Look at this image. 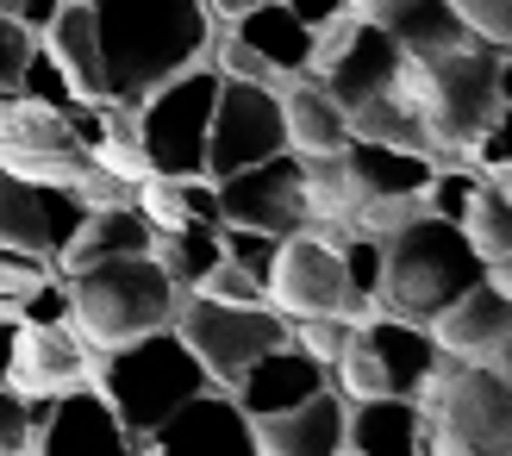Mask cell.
<instances>
[{"mask_svg": "<svg viewBox=\"0 0 512 456\" xmlns=\"http://www.w3.org/2000/svg\"><path fill=\"white\" fill-rule=\"evenodd\" d=\"M107 63V100H138L188 63H207L213 7L207 0H88Z\"/></svg>", "mask_w": 512, "mask_h": 456, "instance_id": "6da1fadb", "label": "cell"}, {"mask_svg": "<svg viewBox=\"0 0 512 456\" xmlns=\"http://www.w3.org/2000/svg\"><path fill=\"white\" fill-rule=\"evenodd\" d=\"M500 57L506 50L488 38H469L438 57H406L394 69V94L425 119L431 144H438V163H469L481 132L494 125L500 107Z\"/></svg>", "mask_w": 512, "mask_h": 456, "instance_id": "7a4b0ae2", "label": "cell"}, {"mask_svg": "<svg viewBox=\"0 0 512 456\" xmlns=\"http://www.w3.org/2000/svg\"><path fill=\"white\" fill-rule=\"evenodd\" d=\"M481 275H488V257L469 244L463 225H450L438 213H413L400 232L381 238V294H375V313L431 325L469 282H481Z\"/></svg>", "mask_w": 512, "mask_h": 456, "instance_id": "3957f363", "label": "cell"}, {"mask_svg": "<svg viewBox=\"0 0 512 456\" xmlns=\"http://www.w3.org/2000/svg\"><path fill=\"white\" fill-rule=\"evenodd\" d=\"M69 288V325L82 332V344L113 350L138 332H157V325H175V307H182V288L163 275V263L150 250H132V257H100L63 275Z\"/></svg>", "mask_w": 512, "mask_h": 456, "instance_id": "277c9868", "label": "cell"}, {"mask_svg": "<svg viewBox=\"0 0 512 456\" xmlns=\"http://www.w3.org/2000/svg\"><path fill=\"white\" fill-rule=\"evenodd\" d=\"M207 382H213V375L200 369V357L188 350V338L175 332V325H157V332L125 338L113 350H100V363H94V388L113 400V413L125 425V438H132V450H144V438Z\"/></svg>", "mask_w": 512, "mask_h": 456, "instance_id": "5b68a950", "label": "cell"}, {"mask_svg": "<svg viewBox=\"0 0 512 456\" xmlns=\"http://www.w3.org/2000/svg\"><path fill=\"white\" fill-rule=\"evenodd\" d=\"M425 413V450H463V456H512V382L506 369L469 363L438 350L425 388L413 394Z\"/></svg>", "mask_w": 512, "mask_h": 456, "instance_id": "8992f818", "label": "cell"}, {"mask_svg": "<svg viewBox=\"0 0 512 456\" xmlns=\"http://www.w3.org/2000/svg\"><path fill=\"white\" fill-rule=\"evenodd\" d=\"M213 100H219V69L188 63L182 75H169L163 88H150L138 100V144L144 163L157 175H207V132H213Z\"/></svg>", "mask_w": 512, "mask_h": 456, "instance_id": "52a82bcc", "label": "cell"}, {"mask_svg": "<svg viewBox=\"0 0 512 456\" xmlns=\"http://www.w3.org/2000/svg\"><path fill=\"white\" fill-rule=\"evenodd\" d=\"M175 332L188 338V350L200 357V369H207L219 388H232L263 350L294 338V319H281L269 300L238 307V300H213V294H182V307H175Z\"/></svg>", "mask_w": 512, "mask_h": 456, "instance_id": "ba28073f", "label": "cell"}, {"mask_svg": "<svg viewBox=\"0 0 512 456\" xmlns=\"http://www.w3.org/2000/svg\"><path fill=\"white\" fill-rule=\"evenodd\" d=\"M0 169L75 194L88 182V169H94V150L69 132L57 107L25 100L19 88H7V94H0Z\"/></svg>", "mask_w": 512, "mask_h": 456, "instance_id": "9c48e42d", "label": "cell"}, {"mask_svg": "<svg viewBox=\"0 0 512 456\" xmlns=\"http://www.w3.org/2000/svg\"><path fill=\"white\" fill-rule=\"evenodd\" d=\"M288 150V125H281V94L269 82H244V75H219L213 100V132H207V175L250 169Z\"/></svg>", "mask_w": 512, "mask_h": 456, "instance_id": "30bf717a", "label": "cell"}, {"mask_svg": "<svg viewBox=\"0 0 512 456\" xmlns=\"http://www.w3.org/2000/svg\"><path fill=\"white\" fill-rule=\"evenodd\" d=\"M269 307L281 319H325V313L363 319V307H356V294H350V275H344L338 244H325L319 232L281 238L275 269H269Z\"/></svg>", "mask_w": 512, "mask_h": 456, "instance_id": "8fae6325", "label": "cell"}, {"mask_svg": "<svg viewBox=\"0 0 512 456\" xmlns=\"http://www.w3.org/2000/svg\"><path fill=\"white\" fill-rule=\"evenodd\" d=\"M219 219L256 225L269 238L306 232V182H300V150H275V157L219 175Z\"/></svg>", "mask_w": 512, "mask_h": 456, "instance_id": "7c38bea8", "label": "cell"}, {"mask_svg": "<svg viewBox=\"0 0 512 456\" xmlns=\"http://www.w3.org/2000/svg\"><path fill=\"white\" fill-rule=\"evenodd\" d=\"M82 219L88 207L69 188H44V182H25V175L0 169V244L25 250V257H44L57 269L63 244L82 232Z\"/></svg>", "mask_w": 512, "mask_h": 456, "instance_id": "4fadbf2b", "label": "cell"}, {"mask_svg": "<svg viewBox=\"0 0 512 456\" xmlns=\"http://www.w3.org/2000/svg\"><path fill=\"white\" fill-rule=\"evenodd\" d=\"M144 450H163V456H238V450H256V419L238 407L232 388L207 382L144 438Z\"/></svg>", "mask_w": 512, "mask_h": 456, "instance_id": "5bb4252c", "label": "cell"}, {"mask_svg": "<svg viewBox=\"0 0 512 456\" xmlns=\"http://www.w3.org/2000/svg\"><path fill=\"white\" fill-rule=\"evenodd\" d=\"M94 363H100V357L82 344V332H75L69 319H63V325H32V319H19L7 382H13L25 400H44V394H69V388L94 382Z\"/></svg>", "mask_w": 512, "mask_h": 456, "instance_id": "9a60e30c", "label": "cell"}, {"mask_svg": "<svg viewBox=\"0 0 512 456\" xmlns=\"http://www.w3.org/2000/svg\"><path fill=\"white\" fill-rule=\"evenodd\" d=\"M32 450L44 456H82V450H132L125 425L113 413V400L100 394L94 382L69 388V394H50V407L32 432Z\"/></svg>", "mask_w": 512, "mask_h": 456, "instance_id": "2e32d148", "label": "cell"}, {"mask_svg": "<svg viewBox=\"0 0 512 456\" xmlns=\"http://www.w3.org/2000/svg\"><path fill=\"white\" fill-rule=\"evenodd\" d=\"M331 382L325 375V363L313 357V350H300L294 338L288 344H275V350H263L238 382H232V394H238V407L250 413V419H269V413H288V407H300L306 394H319Z\"/></svg>", "mask_w": 512, "mask_h": 456, "instance_id": "e0dca14e", "label": "cell"}, {"mask_svg": "<svg viewBox=\"0 0 512 456\" xmlns=\"http://www.w3.org/2000/svg\"><path fill=\"white\" fill-rule=\"evenodd\" d=\"M394 69H400V44L388 38V25H381V19H356L350 38L331 50L313 75L338 94V107H356V100L394 88Z\"/></svg>", "mask_w": 512, "mask_h": 456, "instance_id": "ac0fdd59", "label": "cell"}, {"mask_svg": "<svg viewBox=\"0 0 512 456\" xmlns=\"http://www.w3.org/2000/svg\"><path fill=\"white\" fill-rule=\"evenodd\" d=\"M344 419H350V394L325 382L319 394H306L300 407L256 419V450H275V456H338L344 450Z\"/></svg>", "mask_w": 512, "mask_h": 456, "instance_id": "d6986e66", "label": "cell"}, {"mask_svg": "<svg viewBox=\"0 0 512 456\" xmlns=\"http://www.w3.org/2000/svg\"><path fill=\"white\" fill-rule=\"evenodd\" d=\"M431 338H438V350H450V357L488 363L494 350L512 338V300L481 275V282H469L438 319H431Z\"/></svg>", "mask_w": 512, "mask_h": 456, "instance_id": "ffe728a7", "label": "cell"}, {"mask_svg": "<svg viewBox=\"0 0 512 456\" xmlns=\"http://www.w3.org/2000/svg\"><path fill=\"white\" fill-rule=\"evenodd\" d=\"M344 450L350 456H425V413H419V400L413 394L350 400Z\"/></svg>", "mask_w": 512, "mask_h": 456, "instance_id": "44dd1931", "label": "cell"}, {"mask_svg": "<svg viewBox=\"0 0 512 456\" xmlns=\"http://www.w3.org/2000/svg\"><path fill=\"white\" fill-rule=\"evenodd\" d=\"M344 169H350L356 194L425 200V182L438 175V157H425V150H400V144H375V138H350L344 144Z\"/></svg>", "mask_w": 512, "mask_h": 456, "instance_id": "7402d4cb", "label": "cell"}, {"mask_svg": "<svg viewBox=\"0 0 512 456\" xmlns=\"http://www.w3.org/2000/svg\"><path fill=\"white\" fill-rule=\"evenodd\" d=\"M281 94V125H288V150H344L350 144V119L338 107V94H331L313 69L288 75V82L275 88Z\"/></svg>", "mask_w": 512, "mask_h": 456, "instance_id": "603a6c76", "label": "cell"}, {"mask_svg": "<svg viewBox=\"0 0 512 456\" xmlns=\"http://www.w3.org/2000/svg\"><path fill=\"white\" fill-rule=\"evenodd\" d=\"M38 44L57 57V69L69 75V88L82 100H107V63H100V38H94V7L88 0H63L57 19L38 32Z\"/></svg>", "mask_w": 512, "mask_h": 456, "instance_id": "cb8c5ba5", "label": "cell"}, {"mask_svg": "<svg viewBox=\"0 0 512 456\" xmlns=\"http://www.w3.org/2000/svg\"><path fill=\"white\" fill-rule=\"evenodd\" d=\"M363 332L375 344L381 369H388V394H419L431 363H438V338H431V325L419 319H394V313H369Z\"/></svg>", "mask_w": 512, "mask_h": 456, "instance_id": "d4e9b609", "label": "cell"}, {"mask_svg": "<svg viewBox=\"0 0 512 456\" xmlns=\"http://www.w3.org/2000/svg\"><path fill=\"white\" fill-rule=\"evenodd\" d=\"M150 219L132 207V200H113V207H88L82 219V232H75L63 244V257H57V275L69 269H82V263H100V257H132V250H150Z\"/></svg>", "mask_w": 512, "mask_h": 456, "instance_id": "484cf974", "label": "cell"}, {"mask_svg": "<svg viewBox=\"0 0 512 456\" xmlns=\"http://www.w3.org/2000/svg\"><path fill=\"white\" fill-rule=\"evenodd\" d=\"M232 38L250 44L256 57H263L269 69L281 75H300V69H313V25H300L288 13V0H263V7H250L232 19Z\"/></svg>", "mask_w": 512, "mask_h": 456, "instance_id": "4316f807", "label": "cell"}, {"mask_svg": "<svg viewBox=\"0 0 512 456\" xmlns=\"http://www.w3.org/2000/svg\"><path fill=\"white\" fill-rule=\"evenodd\" d=\"M381 25H388V38L406 50V57H438V50H456L469 44V19L450 7V0H394L388 13H381Z\"/></svg>", "mask_w": 512, "mask_h": 456, "instance_id": "83f0119b", "label": "cell"}, {"mask_svg": "<svg viewBox=\"0 0 512 456\" xmlns=\"http://www.w3.org/2000/svg\"><path fill=\"white\" fill-rule=\"evenodd\" d=\"M150 257L163 263V275L182 294H194L200 282H207V269L225 257L219 250V225H207V219H188V225H169V232H157L150 238Z\"/></svg>", "mask_w": 512, "mask_h": 456, "instance_id": "f1b7e54d", "label": "cell"}, {"mask_svg": "<svg viewBox=\"0 0 512 456\" xmlns=\"http://www.w3.org/2000/svg\"><path fill=\"white\" fill-rule=\"evenodd\" d=\"M344 119H350V138H375V144H400V150H425V157H438L425 119L406 107L394 88H381L369 100H356V107H344Z\"/></svg>", "mask_w": 512, "mask_h": 456, "instance_id": "f546056e", "label": "cell"}, {"mask_svg": "<svg viewBox=\"0 0 512 456\" xmlns=\"http://www.w3.org/2000/svg\"><path fill=\"white\" fill-rule=\"evenodd\" d=\"M463 232H469V244L481 250V257H500V250H512V200L481 175V194H475V207H469V219H463Z\"/></svg>", "mask_w": 512, "mask_h": 456, "instance_id": "4dcf8cb0", "label": "cell"}, {"mask_svg": "<svg viewBox=\"0 0 512 456\" xmlns=\"http://www.w3.org/2000/svg\"><path fill=\"white\" fill-rule=\"evenodd\" d=\"M481 175H494V169H512V50L500 57V107H494V125L481 132L475 144V157H469Z\"/></svg>", "mask_w": 512, "mask_h": 456, "instance_id": "1f68e13d", "label": "cell"}, {"mask_svg": "<svg viewBox=\"0 0 512 456\" xmlns=\"http://www.w3.org/2000/svg\"><path fill=\"white\" fill-rule=\"evenodd\" d=\"M19 94L25 100H44V107H69V100H82V94H75L69 88V75L57 69V57H50V50L44 44H32V57H25V69H19Z\"/></svg>", "mask_w": 512, "mask_h": 456, "instance_id": "d6a6232c", "label": "cell"}, {"mask_svg": "<svg viewBox=\"0 0 512 456\" xmlns=\"http://www.w3.org/2000/svg\"><path fill=\"white\" fill-rule=\"evenodd\" d=\"M219 250H225L232 263H244L250 275H263V282H269V269H275V250H281V238L256 232V225H232V219H219Z\"/></svg>", "mask_w": 512, "mask_h": 456, "instance_id": "836d02e7", "label": "cell"}, {"mask_svg": "<svg viewBox=\"0 0 512 456\" xmlns=\"http://www.w3.org/2000/svg\"><path fill=\"white\" fill-rule=\"evenodd\" d=\"M44 407H50V394L25 400L13 382H0V450H32V432H38Z\"/></svg>", "mask_w": 512, "mask_h": 456, "instance_id": "e575fe53", "label": "cell"}, {"mask_svg": "<svg viewBox=\"0 0 512 456\" xmlns=\"http://www.w3.org/2000/svg\"><path fill=\"white\" fill-rule=\"evenodd\" d=\"M194 294H213V300H238V307H250V300H269V282H263V275H250L244 263L219 257V263L207 269V282H200Z\"/></svg>", "mask_w": 512, "mask_h": 456, "instance_id": "d590c367", "label": "cell"}, {"mask_svg": "<svg viewBox=\"0 0 512 456\" xmlns=\"http://www.w3.org/2000/svg\"><path fill=\"white\" fill-rule=\"evenodd\" d=\"M450 7L469 19L475 38H488V44L512 50V0H450Z\"/></svg>", "mask_w": 512, "mask_h": 456, "instance_id": "8d00e7d4", "label": "cell"}, {"mask_svg": "<svg viewBox=\"0 0 512 456\" xmlns=\"http://www.w3.org/2000/svg\"><path fill=\"white\" fill-rule=\"evenodd\" d=\"M50 275V263L44 257H25V250H13V244H0V300H25L38 282Z\"/></svg>", "mask_w": 512, "mask_h": 456, "instance_id": "74e56055", "label": "cell"}, {"mask_svg": "<svg viewBox=\"0 0 512 456\" xmlns=\"http://www.w3.org/2000/svg\"><path fill=\"white\" fill-rule=\"evenodd\" d=\"M32 32L13 19V13H0V94L7 88H19V69H25V57H32Z\"/></svg>", "mask_w": 512, "mask_h": 456, "instance_id": "f35d334b", "label": "cell"}, {"mask_svg": "<svg viewBox=\"0 0 512 456\" xmlns=\"http://www.w3.org/2000/svg\"><path fill=\"white\" fill-rule=\"evenodd\" d=\"M288 13H294L300 25H313V32H319V25H331L338 13H350V0H288Z\"/></svg>", "mask_w": 512, "mask_h": 456, "instance_id": "ab89813d", "label": "cell"}, {"mask_svg": "<svg viewBox=\"0 0 512 456\" xmlns=\"http://www.w3.org/2000/svg\"><path fill=\"white\" fill-rule=\"evenodd\" d=\"M57 7H63V0H19V7H13V19H19V25H25V32H32V38H38V32H44V25H50V19H57Z\"/></svg>", "mask_w": 512, "mask_h": 456, "instance_id": "60d3db41", "label": "cell"}, {"mask_svg": "<svg viewBox=\"0 0 512 456\" xmlns=\"http://www.w3.org/2000/svg\"><path fill=\"white\" fill-rule=\"evenodd\" d=\"M488 282H494V288H500V294L512 300V250H500V257L488 263Z\"/></svg>", "mask_w": 512, "mask_h": 456, "instance_id": "b9f144b4", "label": "cell"}, {"mask_svg": "<svg viewBox=\"0 0 512 456\" xmlns=\"http://www.w3.org/2000/svg\"><path fill=\"white\" fill-rule=\"evenodd\" d=\"M207 7H213V19H225V25H232L238 13H250V7H263V0H207Z\"/></svg>", "mask_w": 512, "mask_h": 456, "instance_id": "7bdbcfd3", "label": "cell"}, {"mask_svg": "<svg viewBox=\"0 0 512 456\" xmlns=\"http://www.w3.org/2000/svg\"><path fill=\"white\" fill-rule=\"evenodd\" d=\"M13 332H19V325L0 319V382H7V369H13Z\"/></svg>", "mask_w": 512, "mask_h": 456, "instance_id": "ee69618b", "label": "cell"}, {"mask_svg": "<svg viewBox=\"0 0 512 456\" xmlns=\"http://www.w3.org/2000/svg\"><path fill=\"white\" fill-rule=\"evenodd\" d=\"M388 7H394V0H350V13H363V19H381Z\"/></svg>", "mask_w": 512, "mask_h": 456, "instance_id": "f6af8a7d", "label": "cell"}, {"mask_svg": "<svg viewBox=\"0 0 512 456\" xmlns=\"http://www.w3.org/2000/svg\"><path fill=\"white\" fill-rule=\"evenodd\" d=\"M494 363H500V369H506V382H512V338H506V344H500V350H494Z\"/></svg>", "mask_w": 512, "mask_h": 456, "instance_id": "bcb514c9", "label": "cell"}, {"mask_svg": "<svg viewBox=\"0 0 512 456\" xmlns=\"http://www.w3.org/2000/svg\"><path fill=\"white\" fill-rule=\"evenodd\" d=\"M488 182H494V188H500V194L512 200V169H494V175H488Z\"/></svg>", "mask_w": 512, "mask_h": 456, "instance_id": "7dc6e473", "label": "cell"}, {"mask_svg": "<svg viewBox=\"0 0 512 456\" xmlns=\"http://www.w3.org/2000/svg\"><path fill=\"white\" fill-rule=\"evenodd\" d=\"M13 7H19V0H0V13H13Z\"/></svg>", "mask_w": 512, "mask_h": 456, "instance_id": "c3c4849f", "label": "cell"}]
</instances>
